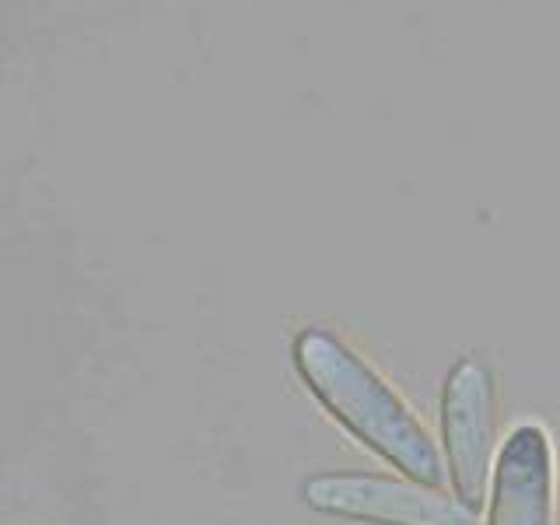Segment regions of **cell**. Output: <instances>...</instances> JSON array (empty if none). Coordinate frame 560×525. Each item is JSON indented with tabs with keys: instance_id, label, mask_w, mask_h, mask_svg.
I'll return each instance as SVG.
<instances>
[{
	"instance_id": "4",
	"label": "cell",
	"mask_w": 560,
	"mask_h": 525,
	"mask_svg": "<svg viewBox=\"0 0 560 525\" xmlns=\"http://www.w3.org/2000/svg\"><path fill=\"white\" fill-rule=\"evenodd\" d=\"M553 455L539 428H518L504 442L490 494V525H550Z\"/></svg>"
},
{
	"instance_id": "3",
	"label": "cell",
	"mask_w": 560,
	"mask_h": 525,
	"mask_svg": "<svg viewBox=\"0 0 560 525\" xmlns=\"http://www.w3.org/2000/svg\"><path fill=\"white\" fill-rule=\"evenodd\" d=\"M312 508L378 525H472L477 512L438 490H417L375 477H319L305 487Z\"/></svg>"
},
{
	"instance_id": "2",
	"label": "cell",
	"mask_w": 560,
	"mask_h": 525,
	"mask_svg": "<svg viewBox=\"0 0 560 525\" xmlns=\"http://www.w3.org/2000/svg\"><path fill=\"white\" fill-rule=\"evenodd\" d=\"M442 410L455 498L477 512L487 494L490 448H494V442H490L494 438V393H490V378L480 364L463 361L452 368Z\"/></svg>"
},
{
	"instance_id": "1",
	"label": "cell",
	"mask_w": 560,
	"mask_h": 525,
	"mask_svg": "<svg viewBox=\"0 0 560 525\" xmlns=\"http://www.w3.org/2000/svg\"><path fill=\"white\" fill-rule=\"evenodd\" d=\"M294 364L308 389L340 424L420 487H442V463L424 428L372 368L326 329H305L294 340Z\"/></svg>"
}]
</instances>
